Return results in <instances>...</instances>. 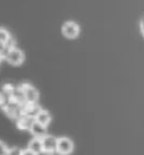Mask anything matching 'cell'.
Returning a JSON list of instances; mask_svg holds the SVG:
<instances>
[{
    "mask_svg": "<svg viewBox=\"0 0 144 155\" xmlns=\"http://www.w3.org/2000/svg\"><path fill=\"white\" fill-rule=\"evenodd\" d=\"M34 120L35 119H33V118H30V117H27L24 114L21 118L18 119L17 125L19 128H21V129H30V127H32V125H33Z\"/></svg>",
    "mask_w": 144,
    "mask_h": 155,
    "instance_id": "9",
    "label": "cell"
},
{
    "mask_svg": "<svg viewBox=\"0 0 144 155\" xmlns=\"http://www.w3.org/2000/svg\"><path fill=\"white\" fill-rule=\"evenodd\" d=\"M140 28H141V32H142V34H143L144 36V17L141 19L140 22Z\"/></svg>",
    "mask_w": 144,
    "mask_h": 155,
    "instance_id": "15",
    "label": "cell"
},
{
    "mask_svg": "<svg viewBox=\"0 0 144 155\" xmlns=\"http://www.w3.org/2000/svg\"><path fill=\"white\" fill-rule=\"evenodd\" d=\"M24 111H25V116L35 119L38 116V113L42 111V109L39 108V105H37L36 103H26Z\"/></svg>",
    "mask_w": 144,
    "mask_h": 155,
    "instance_id": "7",
    "label": "cell"
},
{
    "mask_svg": "<svg viewBox=\"0 0 144 155\" xmlns=\"http://www.w3.org/2000/svg\"><path fill=\"white\" fill-rule=\"evenodd\" d=\"M7 155H21V151H19L18 148H13V150H9Z\"/></svg>",
    "mask_w": 144,
    "mask_h": 155,
    "instance_id": "13",
    "label": "cell"
},
{
    "mask_svg": "<svg viewBox=\"0 0 144 155\" xmlns=\"http://www.w3.org/2000/svg\"><path fill=\"white\" fill-rule=\"evenodd\" d=\"M42 144H43V151L47 152V153H52V152L56 151L58 147V139L53 136L46 135L42 138Z\"/></svg>",
    "mask_w": 144,
    "mask_h": 155,
    "instance_id": "5",
    "label": "cell"
},
{
    "mask_svg": "<svg viewBox=\"0 0 144 155\" xmlns=\"http://www.w3.org/2000/svg\"><path fill=\"white\" fill-rule=\"evenodd\" d=\"M8 152H9V150L7 148V146H6L2 142H0V155H7Z\"/></svg>",
    "mask_w": 144,
    "mask_h": 155,
    "instance_id": "12",
    "label": "cell"
},
{
    "mask_svg": "<svg viewBox=\"0 0 144 155\" xmlns=\"http://www.w3.org/2000/svg\"><path fill=\"white\" fill-rule=\"evenodd\" d=\"M80 28L74 22H67L62 27V33L68 39H74L79 35Z\"/></svg>",
    "mask_w": 144,
    "mask_h": 155,
    "instance_id": "4",
    "label": "cell"
},
{
    "mask_svg": "<svg viewBox=\"0 0 144 155\" xmlns=\"http://www.w3.org/2000/svg\"><path fill=\"white\" fill-rule=\"evenodd\" d=\"M28 150L32 152H34L35 154H39L41 152H43V144H42V138H36L32 139L28 143Z\"/></svg>",
    "mask_w": 144,
    "mask_h": 155,
    "instance_id": "8",
    "label": "cell"
},
{
    "mask_svg": "<svg viewBox=\"0 0 144 155\" xmlns=\"http://www.w3.org/2000/svg\"><path fill=\"white\" fill-rule=\"evenodd\" d=\"M24 96H25L26 103H36L38 99V92L30 84H23L20 86Z\"/></svg>",
    "mask_w": 144,
    "mask_h": 155,
    "instance_id": "1",
    "label": "cell"
},
{
    "mask_svg": "<svg viewBox=\"0 0 144 155\" xmlns=\"http://www.w3.org/2000/svg\"><path fill=\"white\" fill-rule=\"evenodd\" d=\"M10 34L8 33V31L5 30V28H0V41L2 42V43L7 44L9 40H10Z\"/></svg>",
    "mask_w": 144,
    "mask_h": 155,
    "instance_id": "11",
    "label": "cell"
},
{
    "mask_svg": "<svg viewBox=\"0 0 144 155\" xmlns=\"http://www.w3.org/2000/svg\"><path fill=\"white\" fill-rule=\"evenodd\" d=\"M21 155H37V154H35L34 152H32L30 150H25V151H21Z\"/></svg>",
    "mask_w": 144,
    "mask_h": 155,
    "instance_id": "14",
    "label": "cell"
},
{
    "mask_svg": "<svg viewBox=\"0 0 144 155\" xmlns=\"http://www.w3.org/2000/svg\"><path fill=\"white\" fill-rule=\"evenodd\" d=\"M35 120L39 122L41 125L45 126L46 127L49 124H50V121H51V116H50V113L45 110H42V111L38 113V116L35 118Z\"/></svg>",
    "mask_w": 144,
    "mask_h": 155,
    "instance_id": "10",
    "label": "cell"
},
{
    "mask_svg": "<svg viewBox=\"0 0 144 155\" xmlns=\"http://www.w3.org/2000/svg\"><path fill=\"white\" fill-rule=\"evenodd\" d=\"M30 131L36 138H43L44 136H46V127L41 125L36 120H34L33 125L30 127Z\"/></svg>",
    "mask_w": 144,
    "mask_h": 155,
    "instance_id": "6",
    "label": "cell"
},
{
    "mask_svg": "<svg viewBox=\"0 0 144 155\" xmlns=\"http://www.w3.org/2000/svg\"><path fill=\"white\" fill-rule=\"evenodd\" d=\"M6 59H7V61H8L10 65L19 66L24 61V53L20 50L14 48V49H10L8 51L7 56H6Z\"/></svg>",
    "mask_w": 144,
    "mask_h": 155,
    "instance_id": "2",
    "label": "cell"
},
{
    "mask_svg": "<svg viewBox=\"0 0 144 155\" xmlns=\"http://www.w3.org/2000/svg\"><path fill=\"white\" fill-rule=\"evenodd\" d=\"M73 151V143L69 138H60L58 139V147L56 152L60 155H69Z\"/></svg>",
    "mask_w": 144,
    "mask_h": 155,
    "instance_id": "3",
    "label": "cell"
}]
</instances>
